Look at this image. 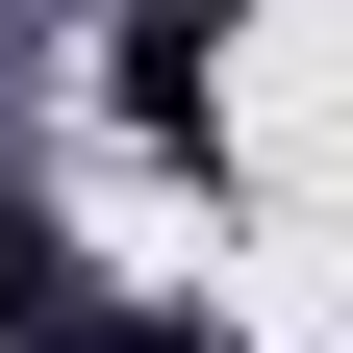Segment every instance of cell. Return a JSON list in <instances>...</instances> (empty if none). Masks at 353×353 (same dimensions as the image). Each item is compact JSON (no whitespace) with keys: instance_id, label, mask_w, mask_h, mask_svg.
Segmentation results:
<instances>
[{"instance_id":"obj_1","label":"cell","mask_w":353,"mask_h":353,"mask_svg":"<svg viewBox=\"0 0 353 353\" xmlns=\"http://www.w3.org/2000/svg\"><path fill=\"white\" fill-rule=\"evenodd\" d=\"M0 303H51V228H0Z\"/></svg>"}]
</instances>
